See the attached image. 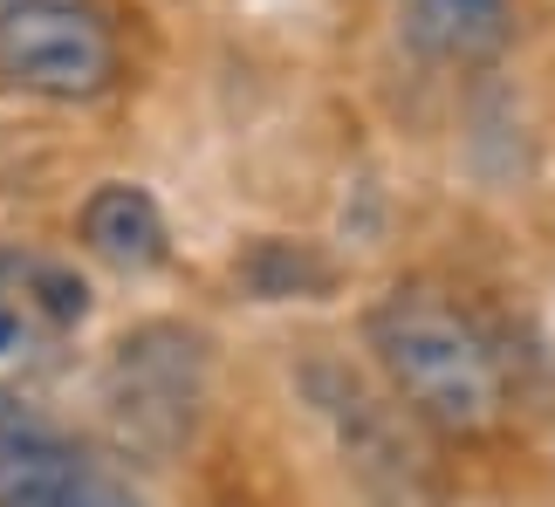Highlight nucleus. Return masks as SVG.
Returning a JSON list of instances; mask_svg holds the SVG:
<instances>
[{"mask_svg":"<svg viewBox=\"0 0 555 507\" xmlns=\"http://www.w3.org/2000/svg\"><path fill=\"white\" fill-rule=\"evenodd\" d=\"M398 28L433 62H494L515 35L507 0H398Z\"/></svg>","mask_w":555,"mask_h":507,"instance_id":"obj_7","label":"nucleus"},{"mask_svg":"<svg viewBox=\"0 0 555 507\" xmlns=\"http://www.w3.org/2000/svg\"><path fill=\"white\" fill-rule=\"evenodd\" d=\"M124 76L117 35L90 0H8L0 8V82L41 103H96Z\"/></svg>","mask_w":555,"mask_h":507,"instance_id":"obj_3","label":"nucleus"},{"mask_svg":"<svg viewBox=\"0 0 555 507\" xmlns=\"http://www.w3.org/2000/svg\"><path fill=\"white\" fill-rule=\"evenodd\" d=\"M0 507H144V494L28 398L0 391Z\"/></svg>","mask_w":555,"mask_h":507,"instance_id":"obj_4","label":"nucleus"},{"mask_svg":"<svg viewBox=\"0 0 555 507\" xmlns=\"http://www.w3.org/2000/svg\"><path fill=\"white\" fill-rule=\"evenodd\" d=\"M0 8H8V0H0Z\"/></svg>","mask_w":555,"mask_h":507,"instance_id":"obj_8","label":"nucleus"},{"mask_svg":"<svg viewBox=\"0 0 555 507\" xmlns=\"http://www.w3.org/2000/svg\"><path fill=\"white\" fill-rule=\"evenodd\" d=\"M90 315V288L82 274L41 253H8L0 247V364L41 356Z\"/></svg>","mask_w":555,"mask_h":507,"instance_id":"obj_5","label":"nucleus"},{"mask_svg":"<svg viewBox=\"0 0 555 507\" xmlns=\"http://www.w3.org/2000/svg\"><path fill=\"white\" fill-rule=\"evenodd\" d=\"M206 391H212L206 336L185 323H138L131 336H117L103 385H96V405L124 453L165 467L179 446H192V432L206 418Z\"/></svg>","mask_w":555,"mask_h":507,"instance_id":"obj_2","label":"nucleus"},{"mask_svg":"<svg viewBox=\"0 0 555 507\" xmlns=\"http://www.w3.org/2000/svg\"><path fill=\"white\" fill-rule=\"evenodd\" d=\"M364 343H371V364L384 370L391 398L418 426H433L446 439H480L501 426L507 385H501L494 343L439 288H425V282L391 288L364 315Z\"/></svg>","mask_w":555,"mask_h":507,"instance_id":"obj_1","label":"nucleus"},{"mask_svg":"<svg viewBox=\"0 0 555 507\" xmlns=\"http://www.w3.org/2000/svg\"><path fill=\"white\" fill-rule=\"evenodd\" d=\"M76 234L103 268H117V274H152V268H165V253H172L165 213H158V199L144 193V185H96V193L82 199V213H76Z\"/></svg>","mask_w":555,"mask_h":507,"instance_id":"obj_6","label":"nucleus"}]
</instances>
